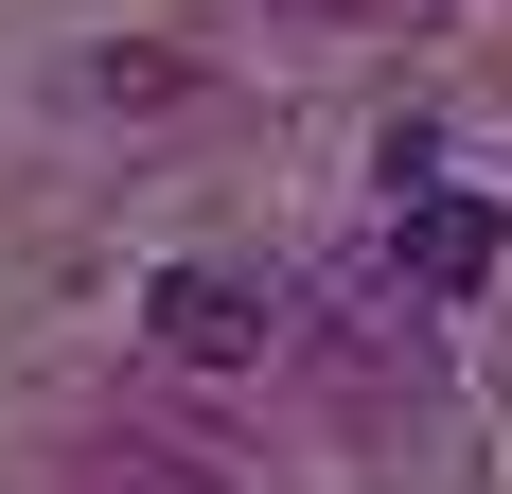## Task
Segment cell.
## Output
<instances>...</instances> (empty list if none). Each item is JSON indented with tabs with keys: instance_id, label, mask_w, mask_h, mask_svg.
Returning a JSON list of instances; mask_svg holds the SVG:
<instances>
[{
	"instance_id": "obj_2",
	"label": "cell",
	"mask_w": 512,
	"mask_h": 494,
	"mask_svg": "<svg viewBox=\"0 0 512 494\" xmlns=\"http://www.w3.org/2000/svg\"><path fill=\"white\" fill-rule=\"evenodd\" d=\"M142 336L177 353V371H265L283 300H265V283H230V265H159V283H142Z\"/></svg>"
},
{
	"instance_id": "obj_1",
	"label": "cell",
	"mask_w": 512,
	"mask_h": 494,
	"mask_svg": "<svg viewBox=\"0 0 512 494\" xmlns=\"http://www.w3.org/2000/svg\"><path fill=\"white\" fill-rule=\"evenodd\" d=\"M495 265H512V212H495V195L389 177V283H407V300H477Z\"/></svg>"
},
{
	"instance_id": "obj_3",
	"label": "cell",
	"mask_w": 512,
	"mask_h": 494,
	"mask_svg": "<svg viewBox=\"0 0 512 494\" xmlns=\"http://www.w3.org/2000/svg\"><path fill=\"white\" fill-rule=\"evenodd\" d=\"M142 494H177V477H142Z\"/></svg>"
}]
</instances>
